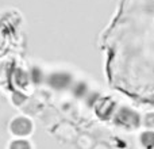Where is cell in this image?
<instances>
[{"instance_id":"7","label":"cell","mask_w":154,"mask_h":149,"mask_svg":"<svg viewBox=\"0 0 154 149\" xmlns=\"http://www.w3.org/2000/svg\"><path fill=\"white\" fill-rule=\"evenodd\" d=\"M5 149H35L30 138H15L11 137Z\"/></svg>"},{"instance_id":"1","label":"cell","mask_w":154,"mask_h":149,"mask_svg":"<svg viewBox=\"0 0 154 149\" xmlns=\"http://www.w3.org/2000/svg\"><path fill=\"white\" fill-rule=\"evenodd\" d=\"M8 133L15 138H30L34 134V121L26 114H16L8 122Z\"/></svg>"},{"instance_id":"5","label":"cell","mask_w":154,"mask_h":149,"mask_svg":"<svg viewBox=\"0 0 154 149\" xmlns=\"http://www.w3.org/2000/svg\"><path fill=\"white\" fill-rule=\"evenodd\" d=\"M14 84L18 90H24L27 88L31 83H30V76H29V71L27 69H22V68H18V69L14 72Z\"/></svg>"},{"instance_id":"2","label":"cell","mask_w":154,"mask_h":149,"mask_svg":"<svg viewBox=\"0 0 154 149\" xmlns=\"http://www.w3.org/2000/svg\"><path fill=\"white\" fill-rule=\"evenodd\" d=\"M73 83H75V77H73V74L69 71L57 69V71H51V72L46 73L45 84L54 91L69 90V88H72Z\"/></svg>"},{"instance_id":"9","label":"cell","mask_w":154,"mask_h":149,"mask_svg":"<svg viewBox=\"0 0 154 149\" xmlns=\"http://www.w3.org/2000/svg\"><path fill=\"white\" fill-rule=\"evenodd\" d=\"M2 74H3V64H2V61H0V77H2Z\"/></svg>"},{"instance_id":"3","label":"cell","mask_w":154,"mask_h":149,"mask_svg":"<svg viewBox=\"0 0 154 149\" xmlns=\"http://www.w3.org/2000/svg\"><path fill=\"white\" fill-rule=\"evenodd\" d=\"M114 121L119 128L125 129V130H137L143 125V121H142V117L139 115V113H137L133 109L118 110Z\"/></svg>"},{"instance_id":"8","label":"cell","mask_w":154,"mask_h":149,"mask_svg":"<svg viewBox=\"0 0 154 149\" xmlns=\"http://www.w3.org/2000/svg\"><path fill=\"white\" fill-rule=\"evenodd\" d=\"M26 100H27V96L24 95V94L20 90H19V91H15V92H14V95L11 96V102H12V103L15 104L16 107L22 106V104H23Z\"/></svg>"},{"instance_id":"4","label":"cell","mask_w":154,"mask_h":149,"mask_svg":"<svg viewBox=\"0 0 154 149\" xmlns=\"http://www.w3.org/2000/svg\"><path fill=\"white\" fill-rule=\"evenodd\" d=\"M137 141L141 149H154V129L145 128L139 130Z\"/></svg>"},{"instance_id":"6","label":"cell","mask_w":154,"mask_h":149,"mask_svg":"<svg viewBox=\"0 0 154 149\" xmlns=\"http://www.w3.org/2000/svg\"><path fill=\"white\" fill-rule=\"evenodd\" d=\"M29 71V76H30V83L32 85H42L45 84L46 80V72L39 67V65H32Z\"/></svg>"}]
</instances>
